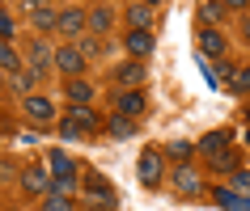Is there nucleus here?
Wrapping results in <instances>:
<instances>
[{"instance_id":"1","label":"nucleus","mask_w":250,"mask_h":211,"mask_svg":"<svg viewBox=\"0 0 250 211\" xmlns=\"http://www.w3.org/2000/svg\"><path fill=\"white\" fill-rule=\"evenodd\" d=\"M85 198H89V207L93 211H115V186L106 182L102 173H89V177H85Z\"/></svg>"},{"instance_id":"2","label":"nucleus","mask_w":250,"mask_h":211,"mask_svg":"<svg viewBox=\"0 0 250 211\" xmlns=\"http://www.w3.org/2000/svg\"><path fill=\"white\" fill-rule=\"evenodd\" d=\"M136 169H140V186H161V177H166V157H161L157 148H145L140 152V160H136Z\"/></svg>"},{"instance_id":"3","label":"nucleus","mask_w":250,"mask_h":211,"mask_svg":"<svg viewBox=\"0 0 250 211\" xmlns=\"http://www.w3.org/2000/svg\"><path fill=\"white\" fill-rule=\"evenodd\" d=\"M51 68H60L64 76H81V72L89 68V59H85L77 47H60V51H51Z\"/></svg>"},{"instance_id":"4","label":"nucleus","mask_w":250,"mask_h":211,"mask_svg":"<svg viewBox=\"0 0 250 211\" xmlns=\"http://www.w3.org/2000/svg\"><path fill=\"white\" fill-rule=\"evenodd\" d=\"M68 123H72V127L81 131V140H89V135L102 127V119L93 114V106H77V102L68 106Z\"/></svg>"},{"instance_id":"5","label":"nucleus","mask_w":250,"mask_h":211,"mask_svg":"<svg viewBox=\"0 0 250 211\" xmlns=\"http://www.w3.org/2000/svg\"><path fill=\"white\" fill-rule=\"evenodd\" d=\"M199 47H204V55H212V59H225V51H229V38H225V30L204 26V30H199Z\"/></svg>"},{"instance_id":"6","label":"nucleus","mask_w":250,"mask_h":211,"mask_svg":"<svg viewBox=\"0 0 250 211\" xmlns=\"http://www.w3.org/2000/svg\"><path fill=\"white\" fill-rule=\"evenodd\" d=\"M55 30L68 34V38H81V34H85V13H81V9H64V13H55Z\"/></svg>"},{"instance_id":"7","label":"nucleus","mask_w":250,"mask_h":211,"mask_svg":"<svg viewBox=\"0 0 250 211\" xmlns=\"http://www.w3.org/2000/svg\"><path fill=\"white\" fill-rule=\"evenodd\" d=\"M229 144H233V131H208L199 140V152H204V157H225Z\"/></svg>"},{"instance_id":"8","label":"nucleus","mask_w":250,"mask_h":211,"mask_svg":"<svg viewBox=\"0 0 250 211\" xmlns=\"http://www.w3.org/2000/svg\"><path fill=\"white\" fill-rule=\"evenodd\" d=\"M21 106H26V114H30V119H39V123L55 119V102H51V97H42V93H30Z\"/></svg>"},{"instance_id":"9","label":"nucleus","mask_w":250,"mask_h":211,"mask_svg":"<svg viewBox=\"0 0 250 211\" xmlns=\"http://www.w3.org/2000/svg\"><path fill=\"white\" fill-rule=\"evenodd\" d=\"M174 186H178L183 194H191V198H195L199 190H204V177H199V173L191 169V165H178V169H174Z\"/></svg>"},{"instance_id":"10","label":"nucleus","mask_w":250,"mask_h":211,"mask_svg":"<svg viewBox=\"0 0 250 211\" xmlns=\"http://www.w3.org/2000/svg\"><path fill=\"white\" fill-rule=\"evenodd\" d=\"M145 93L140 89H127V93H119V102H115V110L119 114H123V119H136V114H140V110H145Z\"/></svg>"},{"instance_id":"11","label":"nucleus","mask_w":250,"mask_h":211,"mask_svg":"<svg viewBox=\"0 0 250 211\" xmlns=\"http://www.w3.org/2000/svg\"><path fill=\"white\" fill-rule=\"evenodd\" d=\"M123 42H127V51H132L136 59H140V55H148L153 47H157V38H153V30H132V34H127Z\"/></svg>"},{"instance_id":"12","label":"nucleus","mask_w":250,"mask_h":211,"mask_svg":"<svg viewBox=\"0 0 250 211\" xmlns=\"http://www.w3.org/2000/svg\"><path fill=\"white\" fill-rule=\"evenodd\" d=\"M110 26H115L110 9H89V13H85V30H89V34H106Z\"/></svg>"},{"instance_id":"13","label":"nucleus","mask_w":250,"mask_h":211,"mask_svg":"<svg viewBox=\"0 0 250 211\" xmlns=\"http://www.w3.org/2000/svg\"><path fill=\"white\" fill-rule=\"evenodd\" d=\"M21 186H26L30 194H42V190L51 186V173H47V169H26V173H21Z\"/></svg>"},{"instance_id":"14","label":"nucleus","mask_w":250,"mask_h":211,"mask_svg":"<svg viewBox=\"0 0 250 211\" xmlns=\"http://www.w3.org/2000/svg\"><path fill=\"white\" fill-rule=\"evenodd\" d=\"M212 198H216V207H225V211H246V194H242V190H225L221 186Z\"/></svg>"},{"instance_id":"15","label":"nucleus","mask_w":250,"mask_h":211,"mask_svg":"<svg viewBox=\"0 0 250 211\" xmlns=\"http://www.w3.org/2000/svg\"><path fill=\"white\" fill-rule=\"evenodd\" d=\"M199 17H204L208 26H221L225 17H229V9H225L221 0H199Z\"/></svg>"},{"instance_id":"16","label":"nucleus","mask_w":250,"mask_h":211,"mask_svg":"<svg viewBox=\"0 0 250 211\" xmlns=\"http://www.w3.org/2000/svg\"><path fill=\"white\" fill-rule=\"evenodd\" d=\"M30 59H34V72H51V47L42 38L30 42Z\"/></svg>"},{"instance_id":"17","label":"nucleus","mask_w":250,"mask_h":211,"mask_svg":"<svg viewBox=\"0 0 250 211\" xmlns=\"http://www.w3.org/2000/svg\"><path fill=\"white\" fill-rule=\"evenodd\" d=\"M115 80H119V85H140V80H145V64H140V59H132V64L115 68Z\"/></svg>"},{"instance_id":"18","label":"nucleus","mask_w":250,"mask_h":211,"mask_svg":"<svg viewBox=\"0 0 250 211\" xmlns=\"http://www.w3.org/2000/svg\"><path fill=\"white\" fill-rule=\"evenodd\" d=\"M106 135H110V140H132V135H136V123L123 119V114H115V119L106 123Z\"/></svg>"},{"instance_id":"19","label":"nucleus","mask_w":250,"mask_h":211,"mask_svg":"<svg viewBox=\"0 0 250 211\" xmlns=\"http://www.w3.org/2000/svg\"><path fill=\"white\" fill-rule=\"evenodd\" d=\"M68 97H72L77 106L93 102V85H89V80H81V76H72V80H68Z\"/></svg>"},{"instance_id":"20","label":"nucleus","mask_w":250,"mask_h":211,"mask_svg":"<svg viewBox=\"0 0 250 211\" xmlns=\"http://www.w3.org/2000/svg\"><path fill=\"white\" fill-rule=\"evenodd\" d=\"M127 21H132L136 30H148L153 26V4H132V9H127Z\"/></svg>"},{"instance_id":"21","label":"nucleus","mask_w":250,"mask_h":211,"mask_svg":"<svg viewBox=\"0 0 250 211\" xmlns=\"http://www.w3.org/2000/svg\"><path fill=\"white\" fill-rule=\"evenodd\" d=\"M0 72H21V55L9 42H0Z\"/></svg>"},{"instance_id":"22","label":"nucleus","mask_w":250,"mask_h":211,"mask_svg":"<svg viewBox=\"0 0 250 211\" xmlns=\"http://www.w3.org/2000/svg\"><path fill=\"white\" fill-rule=\"evenodd\" d=\"M47 165H51V169H47L51 177H55V173H72V160H68V152H51V157H47Z\"/></svg>"},{"instance_id":"23","label":"nucleus","mask_w":250,"mask_h":211,"mask_svg":"<svg viewBox=\"0 0 250 211\" xmlns=\"http://www.w3.org/2000/svg\"><path fill=\"white\" fill-rule=\"evenodd\" d=\"M34 80H39L34 68H30V72H13V89H17V93H30V89H34Z\"/></svg>"},{"instance_id":"24","label":"nucleus","mask_w":250,"mask_h":211,"mask_svg":"<svg viewBox=\"0 0 250 211\" xmlns=\"http://www.w3.org/2000/svg\"><path fill=\"white\" fill-rule=\"evenodd\" d=\"M229 85H233V93H246L250 89V68H233L229 72Z\"/></svg>"},{"instance_id":"25","label":"nucleus","mask_w":250,"mask_h":211,"mask_svg":"<svg viewBox=\"0 0 250 211\" xmlns=\"http://www.w3.org/2000/svg\"><path fill=\"white\" fill-rule=\"evenodd\" d=\"M42 211H72V203H68V194H47V203H42Z\"/></svg>"},{"instance_id":"26","label":"nucleus","mask_w":250,"mask_h":211,"mask_svg":"<svg viewBox=\"0 0 250 211\" xmlns=\"http://www.w3.org/2000/svg\"><path fill=\"white\" fill-rule=\"evenodd\" d=\"M161 157H174V160H187V157H191V144H187V140H174V144L166 148V152H161Z\"/></svg>"},{"instance_id":"27","label":"nucleus","mask_w":250,"mask_h":211,"mask_svg":"<svg viewBox=\"0 0 250 211\" xmlns=\"http://www.w3.org/2000/svg\"><path fill=\"white\" fill-rule=\"evenodd\" d=\"M34 26L39 30H55V9H34Z\"/></svg>"},{"instance_id":"28","label":"nucleus","mask_w":250,"mask_h":211,"mask_svg":"<svg viewBox=\"0 0 250 211\" xmlns=\"http://www.w3.org/2000/svg\"><path fill=\"white\" fill-rule=\"evenodd\" d=\"M13 34H17L13 17H9V13H0V42H9V38H13Z\"/></svg>"},{"instance_id":"29","label":"nucleus","mask_w":250,"mask_h":211,"mask_svg":"<svg viewBox=\"0 0 250 211\" xmlns=\"http://www.w3.org/2000/svg\"><path fill=\"white\" fill-rule=\"evenodd\" d=\"M246 182H250V173L237 165V169H233V190H242V194H246Z\"/></svg>"},{"instance_id":"30","label":"nucleus","mask_w":250,"mask_h":211,"mask_svg":"<svg viewBox=\"0 0 250 211\" xmlns=\"http://www.w3.org/2000/svg\"><path fill=\"white\" fill-rule=\"evenodd\" d=\"M77 51L85 55V59H89V55H98V42H93V38H81V47H77Z\"/></svg>"},{"instance_id":"31","label":"nucleus","mask_w":250,"mask_h":211,"mask_svg":"<svg viewBox=\"0 0 250 211\" xmlns=\"http://www.w3.org/2000/svg\"><path fill=\"white\" fill-rule=\"evenodd\" d=\"M60 135H64V140H81V131H77V127H72V123H68V119L60 123Z\"/></svg>"},{"instance_id":"32","label":"nucleus","mask_w":250,"mask_h":211,"mask_svg":"<svg viewBox=\"0 0 250 211\" xmlns=\"http://www.w3.org/2000/svg\"><path fill=\"white\" fill-rule=\"evenodd\" d=\"M225 9H246V0H221Z\"/></svg>"},{"instance_id":"33","label":"nucleus","mask_w":250,"mask_h":211,"mask_svg":"<svg viewBox=\"0 0 250 211\" xmlns=\"http://www.w3.org/2000/svg\"><path fill=\"white\" fill-rule=\"evenodd\" d=\"M26 9H42V0H26Z\"/></svg>"},{"instance_id":"34","label":"nucleus","mask_w":250,"mask_h":211,"mask_svg":"<svg viewBox=\"0 0 250 211\" xmlns=\"http://www.w3.org/2000/svg\"><path fill=\"white\" fill-rule=\"evenodd\" d=\"M145 4H157V0H145Z\"/></svg>"},{"instance_id":"35","label":"nucleus","mask_w":250,"mask_h":211,"mask_svg":"<svg viewBox=\"0 0 250 211\" xmlns=\"http://www.w3.org/2000/svg\"><path fill=\"white\" fill-rule=\"evenodd\" d=\"M0 80H4V72H0Z\"/></svg>"}]
</instances>
